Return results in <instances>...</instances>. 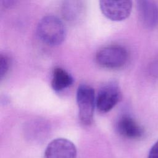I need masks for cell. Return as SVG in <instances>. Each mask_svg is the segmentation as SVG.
Returning a JSON list of instances; mask_svg holds the SVG:
<instances>
[{
  "label": "cell",
  "instance_id": "3957f363",
  "mask_svg": "<svg viewBox=\"0 0 158 158\" xmlns=\"http://www.w3.org/2000/svg\"><path fill=\"white\" fill-rule=\"evenodd\" d=\"M128 54L123 47L111 45L98 51L96 60L98 64L108 69H117L123 66L127 62Z\"/></svg>",
  "mask_w": 158,
  "mask_h": 158
},
{
  "label": "cell",
  "instance_id": "277c9868",
  "mask_svg": "<svg viewBox=\"0 0 158 158\" xmlns=\"http://www.w3.org/2000/svg\"><path fill=\"white\" fill-rule=\"evenodd\" d=\"M99 7L102 13L107 19L113 21H122L130 15L132 1L102 0L99 1Z\"/></svg>",
  "mask_w": 158,
  "mask_h": 158
},
{
  "label": "cell",
  "instance_id": "7a4b0ae2",
  "mask_svg": "<svg viewBox=\"0 0 158 158\" xmlns=\"http://www.w3.org/2000/svg\"><path fill=\"white\" fill-rule=\"evenodd\" d=\"M77 102L81 122L85 125H90L93 120L96 105L93 88L88 85H80L77 91Z\"/></svg>",
  "mask_w": 158,
  "mask_h": 158
},
{
  "label": "cell",
  "instance_id": "7c38bea8",
  "mask_svg": "<svg viewBox=\"0 0 158 158\" xmlns=\"http://www.w3.org/2000/svg\"><path fill=\"white\" fill-rule=\"evenodd\" d=\"M148 158H158V141L150 149Z\"/></svg>",
  "mask_w": 158,
  "mask_h": 158
},
{
  "label": "cell",
  "instance_id": "4fadbf2b",
  "mask_svg": "<svg viewBox=\"0 0 158 158\" xmlns=\"http://www.w3.org/2000/svg\"><path fill=\"white\" fill-rule=\"evenodd\" d=\"M149 70L151 75L158 78V60L154 61L151 64Z\"/></svg>",
  "mask_w": 158,
  "mask_h": 158
},
{
  "label": "cell",
  "instance_id": "9c48e42d",
  "mask_svg": "<svg viewBox=\"0 0 158 158\" xmlns=\"http://www.w3.org/2000/svg\"><path fill=\"white\" fill-rule=\"evenodd\" d=\"M73 81L72 76L60 67L54 69L51 80V86L56 91H60L70 86Z\"/></svg>",
  "mask_w": 158,
  "mask_h": 158
},
{
  "label": "cell",
  "instance_id": "5b68a950",
  "mask_svg": "<svg viewBox=\"0 0 158 158\" xmlns=\"http://www.w3.org/2000/svg\"><path fill=\"white\" fill-rule=\"evenodd\" d=\"M120 98L121 93L118 85L110 82L99 89L96 98V106L100 112L106 113L114 107Z\"/></svg>",
  "mask_w": 158,
  "mask_h": 158
},
{
  "label": "cell",
  "instance_id": "6da1fadb",
  "mask_svg": "<svg viewBox=\"0 0 158 158\" xmlns=\"http://www.w3.org/2000/svg\"><path fill=\"white\" fill-rule=\"evenodd\" d=\"M36 32L43 43L50 46H57L64 40L66 29L62 21L57 17L46 15L38 22Z\"/></svg>",
  "mask_w": 158,
  "mask_h": 158
},
{
  "label": "cell",
  "instance_id": "52a82bcc",
  "mask_svg": "<svg viewBox=\"0 0 158 158\" xmlns=\"http://www.w3.org/2000/svg\"><path fill=\"white\" fill-rule=\"evenodd\" d=\"M137 8L139 19L145 27L152 28L158 24V4L151 1H138Z\"/></svg>",
  "mask_w": 158,
  "mask_h": 158
},
{
  "label": "cell",
  "instance_id": "30bf717a",
  "mask_svg": "<svg viewBox=\"0 0 158 158\" xmlns=\"http://www.w3.org/2000/svg\"><path fill=\"white\" fill-rule=\"evenodd\" d=\"M80 1H66L63 5L64 15L68 20H76L80 19L83 7Z\"/></svg>",
  "mask_w": 158,
  "mask_h": 158
},
{
  "label": "cell",
  "instance_id": "8fae6325",
  "mask_svg": "<svg viewBox=\"0 0 158 158\" xmlns=\"http://www.w3.org/2000/svg\"><path fill=\"white\" fill-rule=\"evenodd\" d=\"M10 65L9 57L6 54H1L0 56V75L2 80L9 71Z\"/></svg>",
  "mask_w": 158,
  "mask_h": 158
},
{
  "label": "cell",
  "instance_id": "8992f818",
  "mask_svg": "<svg viewBox=\"0 0 158 158\" xmlns=\"http://www.w3.org/2000/svg\"><path fill=\"white\" fill-rule=\"evenodd\" d=\"M77 149L75 144L66 138H56L47 146L44 158H76Z\"/></svg>",
  "mask_w": 158,
  "mask_h": 158
},
{
  "label": "cell",
  "instance_id": "ba28073f",
  "mask_svg": "<svg viewBox=\"0 0 158 158\" xmlns=\"http://www.w3.org/2000/svg\"><path fill=\"white\" fill-rule=\"evenodd\" d=\"M117 130L120 135L128 139H139L143 135L141 127L130 116H122L117 123Z\"/></svg>",
  "mask_w": 158,
  "mask_h": 158
}]
</instances>
